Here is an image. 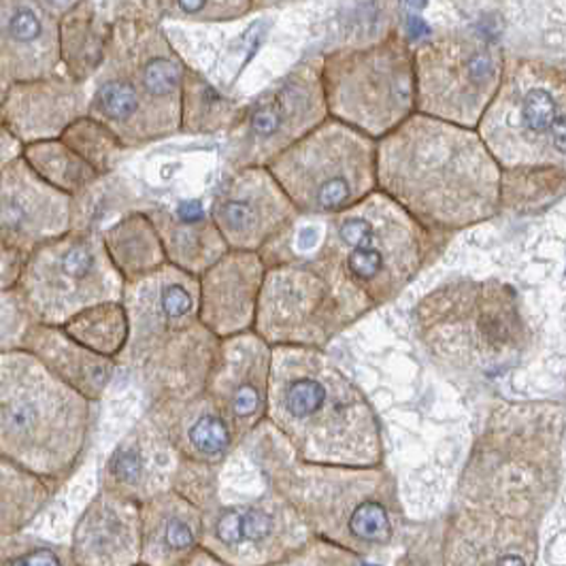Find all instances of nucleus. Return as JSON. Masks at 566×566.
Returning <instances> with one entry per match:
<instances>
[{
    "instance_id": "1",
    "label": "nucleus",
    "mask_w": 566,
    "mask_h": 566,
    "mask_svg": "<svg viewBox=\"0 0 566 566\" xmlns=\"http://www.w3.org/2000/svg\"><path fill=\"white\" fill-rule=\"evenodd\" d=\"M501 177L478 130L430 115L416 112L377 142V190L443 237L501 213Z\"/></svg>"
},
{
    "instance_id": "2",
    "label": "nucleus",
    "mask_w": 566,
    "mask_h": 566,
    "mask_svg": "<svg viewBox=\"0 0 566 566\" xmlns=\"http://www.w3.org/2000/svg\"><path fill=\"white\" fill-rule=\"evenodd\" d=\"M326 220L313 264L356 319L398 298L450 239L422 227L379 190Z\"/></svg>"
},
{
    "instance_id": "3",
    "label": "nucleus",
    "mask_w": 566,
    "mask_h": 566,
    "mask_svg": "<svg viewBox=\"0 0 566 566\" xmlns=\"http://www.w3.org/2000/svg\"><path fill=\"white\" fill-rule=\"evenodd\" d=\"M188 64L163 29L143 15L114 20L87 115L109 126L126 149L181 135V85Z\"/></svg>"
},
{
    "instance_id": "4",
    "label": "nucleus",
    "mask_w": 566,
    "mask_h": 566,
    "mask_svg": "<svg viewBox=\"0 0 566 566\" xmlns=\"http://www.w3.org/2000/svg\"><path fill=\"white\" fill-rule=\"evenodd\" d=\"M280 354L271 384L275 422L324 467H379V420L363 390L313 349Z\"/></svg>"
},
{
    "instance_id": "5",
    "label": "nucleus",
    "mask_w": 566,
    "mask_h": 566,
    "mask_svg": "<svg viewBox=\"0 0 566 566\" xmlns=\"http://www.w3.org/2000/svg\"><path fill=\"white\" fill-rule=\"evenodd\" d=\"M560 409L494 411L464 467L460 507L535 522L552 503L560 467Z\"/></svg>"
},
{
    "instance_id": "6",
    "label": "nucleus",
    "mask_w": 566,
    "mask_h": 566,
    "mask_svg": "<svg viewBox=\"0 0 566 566\" xmlns=\"http://www.w3.org/2000/svg\"><path fill=\"white\" fill-rule=\"evenodd\" d=\"M413 328L434 365L471 379L515 367L533 343L517 292L496 280H453L428 292Z\"/></svg>"
},
{
    "instance_id": "7",
    "label": "nucleus",
    "mask_w": 566,
    "mask_h": 566,
    "mask_svg": "<svg viewBox=\"0 0 566 566\" xmlns=\"http://www.w3.org/2000/svg\"><path fill=\"white\" fill-rule=\"evenodd\" d=\"M478 133L503 170H566L565 71L533 57L510 60Z\"/></svg>"
},
{
    "instance_id": "8",
    "label": "nucleus",
    "mask_w": 566,
    "mask_h": 566,
    "mask_svg": "<svg viewBox=\"0 0 566 566\" xmlns=\"http://www.w3.org/2000/svg\"><path fill=\"white\" fill-rule=\"evenodd\" d=\"M328 115L379 142L418 112L416 56L395 30L370 45L324 54Z\"/></svg>"
},
{
    "instance_id": "9",
    "label": "nucleus",
    "mask_w": 566,
    "mask_h": 566,
    "mask_svg": "<svg viewBox=\"0 0 566 566\" xmlns=\"http://www.w3.org/2000/svg\"><path fill=\"white\" fill-rule=\"evenodd\" d=\"M266 169L303 218H331L377 190V142L328 117Z\"/></svg>"
},
{
    "instance_id": "10",
    "label": "nucleus",
    "mask_w": 566,
    "mask_h": 566,
    "mask_svg": "<svg viewBox=\"0 0 566 566\" xmlns=\"http://www.w3.org/2000/svg\"><path fill=\"white\" fill-rule=\"evenodd\" d=\"M413 56L418 114L478 130L503 84L501 45L478 30H450L430 36Z\"/></svg>"
},
{
    "instance_id": "11",
    "label": "nucleus",
    "mask_w": 566,
    "mask_h": 566,
    "mask_svg": "<svg viewBox=\"0 0 566 566\" xmlns=\"http://www.w3.org/2000/svg\"><path fill=\"white\" fill-rule=\"evenodd\" d=\"M328 117L324 54H313L243 105L228 133V169L269 167Z\"/></svg>"
},
{
    "instance_id": "12",
    "label": "nucleus",
    "mask_w": 566,
    "mask_h": 566,
    "mask_svg": "<svg viewBox=\"0 0 566 566\" xmlns=\"http://www.w3.org/2000/svg\"><path fill=\"white\" fill-rule=\"evenodd\" d=\"M103 232L69 230L36 248L18 280L30 312L48 322H69L87 307L117 301L124 287Z\"/></svg>"
},
{
    "instance_id": "13",
    "label": "nucleus",
    "mask_w": 566,
    "mask_h": 566,
    "mask_svg": "<svg viewBox=\"0 0 566 566\" xmlns=\"http://www.w3.org/2000/svg\"><path fill=\"white\" fill-rule=\"evenodd\" d=\"M313 482L307 501L319 533L352 552H373L395 538V485L377 467H328Z\"/></svg>"
},
{
    "instance_id": "14",
    "label": "nucleus",
    "mask_w": 566,
    "mask_h": 566,
    "mask_svg": "<svg viewBox=\"0 0 566 566\" xmlns=\"http://www.w3.org/2000/svg\"><path fill=\"white\" fill-rule=\"evenodd\" d=\"M356 317L315 264L266 269L255 324L266 339L315 347L333 339Z\"/></svg>"
},
{
    "instance_id": "15",
    "label": "nucleus",
    "mask_w": 566,
    "mask_h": 566,
    "mask_svg": "<svg viewBox=\"0 0 566 566\" xmlns=\"http://www.w3.org/2000/svg\"><path fill=\"white\" fill-rule=\"evenodd\" d=\"M75 200L45 184L24 158L0 172V283L18 282L30 255L73 230Z\"/></svg>"
},
{
    "instance_id": "16",
    "label": "nucleus",
    "mask_w": 566,
    "mask_h": 566,
    "mask_svg": "<svg viewBox=\"0 0 566 566\" xmlns=\"http://www.w3.org/2000/svg\"><path fill=\"white\" fill-rule=\"evenodd\" d=\"M209 218L230 250L258 254L303 220L266 167L228 170L211 200Z\"/></svg>"
},
{
    "instance_id": "17",
    "label": "nucleus",
    "mask_w": 566,
    "mask_h": 566,
    "mask_svg": "<svg viewBox=\"0 0 566 566\" xmlns=\"http://www.w3.org/2000/svg\"><path fill=\"white\" fill-rule=\"evenodd\" d=\"M57 73L56 11L45 0H0V103L13 85Z\"/></svg>"
},
{
    "instance_id": "18",
    "label": "nucleus",
    "mask_w": 566,
    "mask_h": 566,
    "mask_svg": "<svg viewBox=\"0 0 566 566\" xmlns=\"http://www.w3.org/2000/svg\"><path fill=\"white\" fill-rule=\"evenodd\" d=\"M537 524L460 507L448 517L443 566H533Z\"/></svg>"
},
{
    "instance_id": "19",
    "label": "nucleus",
    "mask_w": 566,
    "mask_h": 566,
    "mask_svg": "<svg viewBox=\"0 0 566 566\" xmlns=\"http://www.w3.org/2000/svg\"><path fill=\"white\" fill-rule=\"evenodd\" d=\"M85 85L57 73L15 84L0 103V124L24 145L54 142L82 115H87Z\"/></svg>"
},
{
    "instance_id": "20",
    "label": "nucleus",
    "mask_w": 566,
    "mask_h": 566,
    "mask_svg": "<svg viewBox=\"0 0 566 566\" xmlns=\"http://www.w3.org/2000/svg\"><path fill=\"white\" fill-rule=\"evenodd\" d=\"M266 262L258 252L228 250L199 277L200 319L216 333H237L255 322Z\"/></svg>"
},
{
    "instance_id": "21",
    "label": "nucleus",
    "mask_w": 566,
    "mask_h": 566,
    "mask_svg": "<svg viewBox=\"0 0 566 566\" xmlns=\"http://www.w3.org/2000/svg\"><path fill=\"white\" fill-rule=\"evenodd\" d=\"M114 22L96 0H75L57 13L60 69L75 84L87 85L98 75L112 41Z\"/></svg>"
},
{
    "instance_id": "22",
    "label": "nucleus",
    "mask_w": 566,
    "mask_h": 566,
    "mask_svg": "<svg viewBox=\"0 0 566 566\" xmlns=\"http://www.w3.org/2000/svg\"><path fill=\"white\" fill-rule=\"evenodd\" d=\"M147 216L160 234L170 266L195 277H200L230 250L209 216L181 213L167 207H154Z\"/></svg>"
},
{
    "instance_id": "23",
    "label": "nucleus",
    "mask_w": 566,
    "mask_h": 566,
    "mask_svg": "<svg viewBox=\"0 0 566 566\" xmlns=\"http://www.w3.org/2000/svg\"><path fill=\"white\" fill-rule=\"evenodd\" d=\"M105 250L126 283H135L167 266L160 234L147 211H130L103 232Z\"/></svg>"
},
{
    "instance_id": "24",
    "label": "nucleus",
    "mask_w": 566,
    "mask_h": 566,
    "mask_svg": "<svg viewBox=\"0 0 566 566\" xmlns=\"http://www.w3.org/2000/svg\"><path fill=\"white\" fill-rule=\"evenodd\" d=\"M243 105L224 96L202 73L186 69L181 85V133L192 137L228 135Z\"/></svg>"
},
{
    "instance_id": "25",
    "label": "nucleus",
    "mask_w": 566,
    "mask_h": 566,
    "mask_svg": "<svg viewBox=\"0 0 566 566\" xmlns=\"http://www.w3.org/2000/svg\"><path fill=\"white\" fill-rule=\"evenodd\" d=\"M22 158L45 184H50L75 202L103 179L60 139L24 145Z\"/></svg>"
},
{
    "instance_id": "26",
    "label": "nucleus",
    "mask_w": 566,
    "mask_h": 566,
    "mask_svg": "<svg viewBox=\"0 0 566 566\" xmlns=\"http://www.w3.org/2000/svg\"><path fill=\"white\" fill-rule=\"evenodd\" d=\"M566 197V170L511 169L501 177V213L533 216Z\"/></svg>"
},
{
    "instance_id": "27",
    "label": "nucleus",
    "mask_w": 566,
    "mask_h": 566,
    "mask_svg": "<svg viewBox=\"0 0 566 566\" xmlns=\"http://www.w3.org/2000/svg\"><path fill=\"white\" fill-rule=\"evenodd\" d=\"M60 142L69 145L85 165H90L101 177L114 172L117 158L128 151L117 139L114 130L92 115H82L75 119L60 137Z\"/></svg>"
},
{
    "instance_id": "28",
    "label": "nucleus",
    "mask_w": 566,
    "mask_h": 566,
    "mask_svg": "<svg viewBox=\"0 0 566 566\" xmlns=\"http://www.w3.org/2000/svg\"><path fill=\"white\" fill-rule=\"evenodd\" d=\"M66 333L87 343V347L114 352L128 333V313L117 301H107L73 315L66 322Z\"/></svg>"
},
{
    "instance_id": "29",
    "label": "nucleus",
    "mask_w": 566,
    "mask_h": 566,
    "mask_svg": "<svg viewBox=\"0 0 566 566\" xmlns=\"http://www.w3.org/2000/svg\"><path fill=\"white\" fill-rule=\"evenodd\" d=\"M154 15L188 24L237 22L254 13L252 0H147Z\"/></svg>"
},
{
    "instance_id": "30",
    "label": "nucleus",
    "mask_w": 566,
    "mask_h": 566,
    "mask_svg": "<svg viewBox=\"0 0 566 566\" xmlns=\"http://www.w3.org/2000/svg\"><path fill=\"white\" fill-rule=\"evenodd\" d=\"M277 533V517L262 507L228 510L216 522V537L228 547L264 543Z\"/></svg>"
},
{
    "instance_id": "31",
    "label": "nucleus",
    "mask_w": 566,
    "mask_h": 566,
    "mask_svg": "<svg viewBox=\"0 0 566 566\" xmlns=\"http://www.w3.org/2000/svg\"><path fill=\"white\" fill-rule=\"evenodd\" d=\"M190 441L205 455H220L230 448L232 437L230 428L220 416L207 413L190 428Z\"/></svg>"
},
{
    "instance_id": "32",
    "label": "nucleus",
    "mask_w": 566,
    "mask_h": 566,
    "mask_svg": "<svg viewBox=\"0 0 566 566\" xmlns=\"http://www.w3.org/2000/svg\"><path fill=\"white\" fill-rule=\"evenodd\" d=\"M112 471H114L115 480L119 483L139 482L143 471H145V460H143L139 448H130V446L119 448V452L114 455Z\"/></svg>"
},
{
    "instance_id": "33",
    "label": "nucleus",
    "mask_w": 566,
    "mask_h": 566,
    "mask_svg": "<svg viewBox=\"0 0 566 566\" xmlns=\"http://www.w3.org/2000/svg\"><path fill=\"white\" fill-rule=\"evenodd\" d=\"M163 543L170 552H186L195 545V528L184 517H170L163 526Z\"/></svg>"
},
{
    "instance_id": "34",
    "label": "nucleus",
    "mask_w": 566,
    "mask_h": 566,
    "mask_svg": "<svg viewBox=\"0 0 566 566\" xmlns=\"http://www.w3.org/2000/svg\"><path fill=\"white\" fill-rule=\"evenodd\" d=\"M22 154H24V143L0 124V172L18 158H22Z\"/></svg>"
},
{
    "instance_id": "35",
    "label": "nucleus",
    "mask_w": 566,
    "mask_h": 566,
    "mask_svg": "<svg viewBox=\"0 0 566 566\" xmlns=\"http://www.w3.org/2000/svg\"><path fill=\"white\" fill-rule=\"evenodd\" d=\"M9 566H62L52 549H30Z\"/></svg>"
},
{
    "instance_id": "36",
    "label": "nucleus",
    "mask_w": 566,
    "mask_h": 566,
    "mask_svg": "<svg viewBox=\"0 0 566 566\" xmlns=\"http://www.w3.org/2000/svg\"><path fill=\"white\" fill-rule=\"evenodd\" d=\"M254 2L255 11H266V9H277V7H285V4H292L296 0H252Z\"/></svg>"
}]
</instances>
